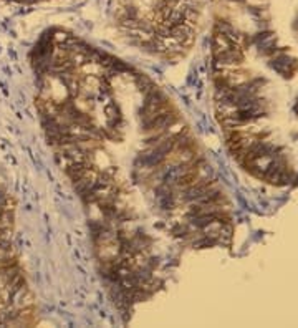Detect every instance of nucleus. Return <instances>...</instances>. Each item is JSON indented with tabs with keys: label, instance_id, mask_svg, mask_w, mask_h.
I'll use <instances>...</instances> for the list:
<instances>
[{
	"label": "nucleus",
	"instance_id": "nucleus-1",
	"mask_svg": "<svg viewBox=\"0 0 298 328\" xmlns=\"http://www.w3.org/2000/svg\"><path fill=\"white\" fill-rule=\"evenodd\" d=\"M169 110H173V105H171L169 100L157 90V86H154L149 93L144 94V102H143L141 110H139V123L143 126L146 123H149L151 119H154L156 116H159Z\"/></svg>",
	"mask_w": 298,
	"mask_h": 328
},
{
	"label": "nucleus",
	"instance_id": "nucleus-2",
	"mask_svg": "<svg viewBox=\"0 0 298 328\" xmlns=\"http://www.w3.org/2000/svg\"><path fill=\"white\" fill-rule=\"evenodd\" d=\"M214 58H215V67L217 68H234L242 63L244 55L240 52L239 47H232L219 55H214Z\"/></svg>",
	"mask_w": 298,
	"mask_h": 328
},
{
	"label": "nucleus",
	"instance_id": "nucleus-3",
	"mask_svg": "<svg viewBox=\"0 0 298 328\" xmlns=\"http://www.w3.org/2000/svg\"><path fill=\"white\" fill-rule=\"evenodd\" d=\"M232 47H236L232 43V40L227 37L225 34H222V31L215 30L214 34V39H212V50H214V55H219L222 52H225V50H229Z\"/></svg>",
	"mask_w": 298,
	"mask_h": 328
},
{
	"label": "nucleus",
	"instance_id": "nucleus-4",
	"mask_svg": "<svg viewBox=\"0 0 298 328\" xmlns=\"http://www.w3.org/2000/svg\"><path fill=\"white\" fill-rule=\"evenodd\" d=\"M105 113H106V118L108 119H115V118H123L121 116V111L116 106V103H108L105 106Z\"/></svg>",
	"mask_w": 298,
	"mask_h": 328
}]
</instances>
